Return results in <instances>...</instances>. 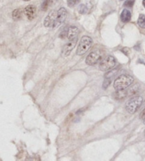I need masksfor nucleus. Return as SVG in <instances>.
<instances>
[{
	"instance_id": "f257e3e1",
	"label": "nucleus",
	"mask_w": 145,
	"mask_h": 161,
	"mask_svg": "<svg viewBox=\"0 0 145 161\" xmlns=\"http://www.w3.org/2000/svg\"><path fill=\"white\" fill-rule=\"evenodd\" d=\"M134 82V78L129 75H121L114 81L113 87L116 90H124L130 86Z\"/></svg>"
},
{
	"instance_id": "f03ea898",
	"label": "nucleus",
	"mask_w": 145,
	"mask_h": 161,
	"mask_svg": "<svg viewBox=\"0 0 145 161\" xmlns=\"http://www.w3.org/2000/svg\"><path fill=\"white\" fill-rule=\"evenodd\" d=\"M142 102L143 99L140 96H136V97H132L129 101H127L125 104L126 111L129 114H134L141 107Z\"/></svg>"
},
{
	"instance_id": "7ed1b4c3",
	"label": "nucleus",
	"mask_w": 145,
	"mask_h": 161,
	"mask_svg": "<svg viewBox=\"0 0 145 161\" xmlns=\"http://www.w3.org/2000/svg\"><path fill=\"white\" fill-rule=\"evenodd\" d=\"M92 44H93V41H92L91 37L88 36H83L80 40L79 46H78L77 50H76V54L78 56L84 55L90 49Z\"/></svg>"
},
{
	"instance_id": "20e7f679",
	"label": "nucleus",
	"mask_w": 145,
	"mask_h": 161,
	"mask_svg": "<svg viewBox=\"0 0 145 161\" xmlns=\"http://www.w3.org/2000/svg\"><path fill=\"white\" fill-rule=\"evenodd\" d=\"M115 65L116 61L115 58L111 56H108L100 61L99 69L102 71H108V70L113 69Z\"/></svg>"
},
{
	"instance_id": "39448f33",
	"label": "nucleus",
	"mask_w": 145,
	"mask_h": 161,
	"mask_svg": "<svg viewBox=\"0 0 145 161\" xmlns=\"http://www.w3.org/2000/svg\"><path fill=\"white\" fill-rule=\"evenodd\" d=\"M102 56L98 51H93L88 55L86 58V63L88 66H94L101 60Z\"/></svg>"
},
{
	"instance_id": "423d86ee",
	"label": "nucleus",
	"mask_w": 145,
	"mask_h": 161,
	"mask_svg": "<svg viewBox=\"0 0 145 161\" xmlns=\"http://www.w3.org/2000/svg\"><path fill=\"white\" fill-rule=\"evenodd\" d=\"M57 11H50L48 14L46 18L44 20V26L46 28H54V24H55L56 22V18H57Z\"/></svg>"
},
{
	"instance_id": "0eeeda50",
	"label": "nucleus",
	"mask_w": 145,
	"mask_h": 161,
	"mask_svg": "<svg viewBox=\"0 0 145 161\" xmlns=\"http://www.w3.org/2000/svg\"><path fill=\"white\" fill-rule=\"evenodd\" d=\"M77 40L78 38L76 37L75 38L72 39V40L69 41V42L64 45L62 51V56L63 57H66V56H69V54L71 53L72 50L74 49L75 46H76V43H77Z\"/></svg>"
},
{
	"instance_id": "6e6552de",
	"label": "nucleus",
	"mask_w": 145,
	"mask_h": 161,
	"mask_svg": "<svg viewBox=\"0 0 145 161\" xmlns=\"http://www.w3.org/2000/svg\"><path fill=\"white\" fill-rule=\"evenodd\" d=\"M66 15H67V12H66V10L65 8L62 7L58 10L57 14V18H56V22L55 24H54V28H57V27H59L62 23H64V21H65L66 18Z\"/></svg>"
},
{
	"instance_id": "1a4fd4ad",
	"label": "nucleus",
	"mask_w": 145,
	"mask_h": 161,
	"mask_svg": "<svg viewBox=\"0 0 145 161\" xmlns=\"http://www.w3.org/2000/svg\"><path fill=\"white\" fill-rule=\"evenodd\" d=\"M23 12L28 19L33 20L36 14V7L33 5H28L24 9Z\"/></svg>"
},
{
	"instance_id": "9d476101",
	"label": "nucleus",
	"mask_w": 145,
	"mask_h": 161,
	"mask_svg": "<svg viewBox=\"0 0 145 161\" xmlns=\"http://www.w3.org/2000/svg\"><path fill=\"white\" fill-rule=\"evenodd\" d=\"M78 33H79V28L76 26H70L68 28V31H67V36L66 38L69 41L72 40V39L75 38L77 37Z\"/></svg>"
},
{
	"instance_id": "9b49d317",
	"label": "nucleus",
	"mask_w": 145,
	"mask_h": 161,
	"mask_svg": "<svg viewBox=\"0 0 145 161\" xmlns=\"http://www.w3.org/2000/svg\"><path fill=\"white\" fill-rule=\"evenodd\" d=\"M120 19L123 23H127L131 20V12L127 9L122 10L120 14Z\"/></svg>"
},
{
	"instance_id": "f8f14e48",
	"label": "nucleus",
	"mask_w": 145,
	"mask_h": 161,
	"mask_svg": "<svg viewBox=\"0 0 145 161\" xmlns=\"http://www.w3.org/2000/svg\"><path fill=\"white\" fill-rule=\"evenodd\" d=\"M127 92L124 90H117L114 94V97L117 100H122L127 97Z\"/></svg>"
},
{
	"instance_id": "ddd939ff",
	"label": "nucleus",
	"mask_w": 145,
	"mask_h": 161,
	"mask_svg": "<svg viewBox=\"0 0 145 161\" xmlns=\"http://www.w3.org/2000/svg\"><path fill=\"white\" fill-rule=\"evenodd\" d=\"M22 10L21 9H16L13 10L12 12V17L13 20L15 21H18V20L21 19L22 17Z\"/></svg>"
},
{
	"instance_id": "4468645a",
	"label": "nucleus",
	"mask_w": 145,
	"mask_h": 161,
	"mask_svg": "<svg viewBox=\"0 0 145 161\" xmlns=\"http://www.w3.org/2000/svg\"><path fill=\"white\" fill-rule=\"evenodd\" d=\"M52 2H53V0H44L41 5V9L42 11H47L52 5Z\"/></svg>"
},
{
	"instance_id": "2eb2a0df",
	"label": "nucleus",
	"mask_w": 145,
	"mask_h": 161,
	"mask_svg": "<svg viewBox=\"0 0 145 161\" xmlns=\"http://www.w3.org/2000/svg\"><path fill=\"white\" fill-rule=\"evenodd\" d=\"M137 24L139 27L145 28V15L140 14L137 20Z\"/></svg>"
},
{
	"instance_id": "dca6fc26",
	"label": "nucleus",
	"mask_w": 145,
	"mask_h": 161,
	"mask_svg": "<svg viewBox=\"0 0 145 161\" xmlns=\"http://www.w3.org/2000/svg\"><path fill=\"white\" fill-rule=\"evenodd\" d=\"M87 11H88V8L86 5L84 4H81L79 6V12L81 14H86Z\"/></svg>"
},
{
	"instance_id": "f3484780",
	"label": "nucleus",
	"mask_w": 145,
	"mask_h": 161,
	"mask_svg": "<svg viewBox=\"0 0 145 161\" xmlns=\"http://www.w3.org/2000/svg\"><path fill=\"white\" fill-rule=\"evenodd\" d=\"M67 5L69 7H73L79 2V0H67Z\"/></svg>"
},
{
	"instance_id": "a211bd4d",
	"label": "nucleus",
	"mask_w": 145,
	"mask_h": 161,
	"mask_svg": "<svg viewBox=\"0 0 145 161\" xmlns=\"http://www.w3.org/2000/svg\"><path fill=\"white\" fill-rule=\"evenodd\" d=\"M110 82H111V79H110V78H105V80H104L103 85V88L106 89L107 87L109 86V85L110 84Z\"/></svg>"
},
{
	"instance_id": "6ab92c4d",
	"label": "nucleus",
	"mask_w": 145,
	"mask_h": 161,
	"mask_svg": "<svg viewBox=\"0 0 145 161\" xmlns=\"http://www.w3.org/2000/svg\"><path fill=\"white\" fill-rule=\"evenodd\" d=\"M134 1L135 0H126L124 3V6H127V7H132L134 4Z\"/></svg>"
},
{
	"instance_id": "aec40b11",
	"label": "nucleus",
	"mask_w": 145,
	"mask_h": 161,
	"mask_svg": "<svg viewBox=\"0 0 145 161\" xmlns=\"http://www.w3.org/2000/svg\"><path fill=\"white\" fill-rule=\"evenodd\" d=\"M67 31H68V28H65L62 32H61L60 34H59V37L61 38H62V39L65 38H66V36H67Z\"/></svg>"
},
{
	"instance_id": "412c9836",
	"label": "nucleus",
	"mask_w": 145,
	"mask_h": 161,
	"mask_svg": "<svg viewBox=\"0 0 145 161\" xmlns=\"http://www.w3.org/2000/svg\"><path fill=\"white\" fill-rule=\"evenodd\" d=\"M140 118L141 119H144V118H145V109H144V110L142 111V112H141V114H140Z\"/></svg>"
},
{
	"instance_id": "4be33fe9",
	"label": "nucleus",
	"mask_w": 145,
	"mask_h": 161,
	"mask_svg": "<svg viewBox=\"0 0 145 161\" xmlns=\"http://www.w3.org/2000/svg\"><path fill=\"white\" fill-rule=\"evenodd\" d=\"M142 4H143V6H144V8H145V0H143Z\"/></svg>"
},
{
	"instance_id": "5701e85b",
	"label": "nucleus",
	"mask_w": 145,
	"mask_h": 161,
	"mask_svg": "<svg viewBox=\"0 0 145 161\" xmlns=\"http://www.w3.org/2000/svg\"><path fill=\"white\" fill-rule=\"evenodd\" d=\"M23 1H30V0H23Z\"/></svg>"
},
{
	"instance_id": "b1692460",
	"label": "nucleus",
	"mask_w": 145,
	"mask_h": 161,
	"mask_svg": "<svg viewBox=\"0 0 145 161\" xmlns=\"http://www.w3.org/2000/svg\"><path fill=\"white\" fill-rule=\"evenodd\" d=\"M144 124H145V118L144 119Z\"/></svg>"
},
{
	"instance_id": "393cba45",
	"label": "nucleus",
	"mask_w": 145,
	"mask_h": 161,
	"mask_svg": "<svg viewBox=\"0 0 145 161\" xmlns=\"http://www.w3.org/2000/svg\"><path fill=\"white\" fill-rule=\"evenodd\" d=\"M120 1H123V0H120Z\"/></svg>"
},
{
	"instance_id": "a878e982",
	"label": "nucleus",
	"mask_w": 145,
	"mask_h": 161,
	"mask_svg": "<svg viewBox=\"0 0 145 161\" xmlns=\"http://www.w3.org/2000/svg\"><path fill=\"white\" fill-rule=\"evenodd\" d=\"M144 134H145V131H144Z\"/></svg>"
}]
</instances>
